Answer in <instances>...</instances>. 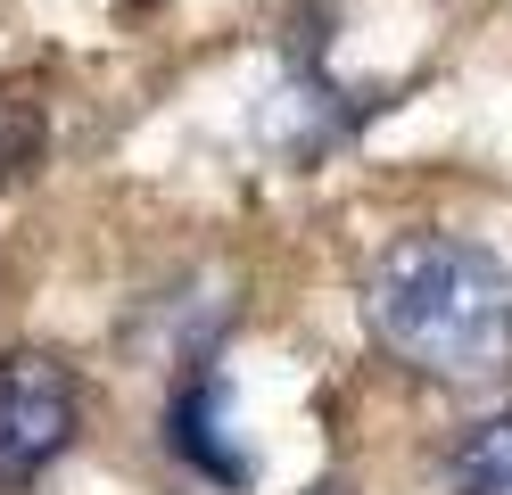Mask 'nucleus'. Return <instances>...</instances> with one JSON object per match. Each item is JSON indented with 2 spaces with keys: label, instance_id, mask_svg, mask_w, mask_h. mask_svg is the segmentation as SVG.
<instances>
[{
  "label": "nucleus",
  "instance_id": "20e7f679",
  "mask_svg": "<svg viewBox=\"0 0 512 495\" xmlns=\"http://www.w3.org/2000/svg\"><path fill=\"white\" fill-rule=\"evenodd\" d=\"M446 471H455V495H512V413L463 429V446H455Z\"/></svg>",
  "mask_w": 512,
  "mask_h": 495
},
{
  "label": "nucleus",
  "instance_id": "7ed1b4c3",
  "mask_svg": "<svg viewBox=\"0 0 512 495\" xmlns=\"http://www.w3.org/2000/svg\"><path fill=\"white\" fill-rule=\"evenodd\" d=\"M166 446L182 454V471H199L207 487H232V495L256 487V454H248V438L232 429V380H223L215 363H190V380L174 388Z\"/></svg>",
  "mask_w": 512,
  "mask_h": 495
},
{
  "label": "nucleus",
  "instance_id": "f03ea898",
  "mask_svg": "<svg viewBox=\"0 0 512 495\" xmlns=\"http://www.w3.org/2000/svg\"><path fill=\"white\" fill-rule=\"evenodd\" d=\"M83 429V396L67 380V363H50L34 347L0 355V495L34 487Z\"/></svg>",
  "mask_w": 512,
  "mask_h": 495
},
{
  "label": "nucleus",
  "instance_id": "f257e3e1",
  "mask_svg": "<svg viewBox=\"0 0 512 495\" xmlns=\"http://www.w3.org/2000/svg\"><path fill=\"white\" fill-rule=\"evenodd\" d=\"M364 322L397 363L430 380H496L512 363V264L455 231H413L372 264Z\"/></svg>",
  "mask_w": 512,
  "mask_h": 495
},
{
  "label": "nucleus",
  "instance_id": "39448f33",
  "mask_svg": "<svg viewBox=\"0 0 512 495\" xmlns=\"http://www.w3.org/2000/svg\"><path fill=\"white\" fill-rule=\"evenodd\" d=\"M50 157V116L34 91H0V190L25 182L34 165Z\"/></svg>",
  "mask_w": 512,
  "mask_h": 495
},
{
  "label": "nucleus",
  "instance_id": "423d86ee",
  "mask_svg": "<svg viewBox=\"0 0 512 495\" xmlns=\"http://www.w3.org/2000/svg\"><path fill=\"white\" fill-rule=\"evenodd\" d=\"M306 495H356V487H339V479H323V487H306Z\"/></svg>",
  "mask_w": 512,
  "mask_h": 495
}]
</instances>
